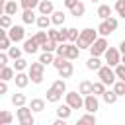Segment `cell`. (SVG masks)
Returning a JSON list of instances; mask_svg holds the SVG:
<instances>
[{"instance_id": "43", "label": "cell", "mask_w": 125, "mask_h": 125, "mask_svg": "<svg viewBox=\"0 0 125 125\" xmlns=\"http://www.w3.org/2000/svg\"><path fill=\"white\" fill-rule=\"evenodd\" d=\"M115 12L119 18H125V0H115Z\"/></svg>"}, {"instance_id": "7", "label": "cell", "mask_w": 125, "mask_h": 125, "mask_svg": "<svg viewBox=\"0 0 125 125\" xmlns=\"http://www.w3.org/2000/svg\"><path fill=\"white\" fill-rule=\"evenodd\" d=\"M82 107L86 109V113H94V115H96V111L100 109V100H98V96H92V94L84 96V98H82Z\"/></svg>"}, {"instance_id": "6", "label": "cell", "mask_w": 125, "mask_h": 125, "mask_svg": "<svg viewBox=\"0 0 125 125\" xmlns=\"http://www.w3.org/2000/svg\"><path fill=\"white\" fill-rule=\"evenodd\" d=\"M109 47V43H107V39L105 37H98L90 47H88V51H90V57H102L104 55V51Z\"/></svg>"}, {"instance_id": "38", "label": "cell", "mask_w": 125, "mask_h": 125, "mask_svg": "<svg viewBox=\"0 0 125 125\" xmlns=\"http://www.w3.org/2000/svg\"><path fill=\"white\" fill-rule=\"evenodd\" d=\"M61 98H62V96H61L59 92H55L53 88H49V90H47V102H51V104H57V102H61Z\"/></svg>"}, {"instance_id": "28", "label": "cell", "mask_w": 125, "mask_h": 125, "mask_svg": "<svg viewBox=\"0 0 125 125\" xmlns=\"http://www.w3.org/2000/svg\"><path fill=\"white\" fill-rule=\"evenodd\" d=\"M27 64H29V62H27L23 57H20V59H16V61H14L12 68H14V72H23V70L27 68Z\"/></svg>"}, {"instance_id": "27", "label": "cell", "mask_w": 125, "mask_h": 125, "mask_svg": "<svg viewBox=\"0 0 125 125\" xmlns=\"http://www.w3.org/2000/svg\"><path fill=\"white\" fill-rule=\"evenodd\" d=\"M21 47H16V45H10L8 47V51H6V55H8V59H12V61H16V59H20L21 57Z\"/></svg>"}, {"instance_id": "46", "label": "cell", "mask_w": 125, "mask_h": 125, "mask_svg": "<svg viewBox=\"0 0 125 125\" xmlns=\"http://www.w3.org/2000/svg\"><path fill=\"white\" fill-rule=\"evenodd\" d=\"M33 41H35V43H37V45L41 47V45H43V43L47 41V33H45V31H37V33L33 35Z\"/></svg>"}, {"instance_id": "18", "label": "cell", "mask_w": 125, "mask_h": 125, "mask_svg": "<svg viewBox=\"0 0 125 125\" xmlns=\"http://www.w3.org/2000/svg\"><path fill=\"white\" fill-rule=\"evenodd\" d=\"M12 80L16 82V86H18V88H25V86L29 84V78H27V74H25V72H16Z\"/></svg>"}, {"instance_id": "52", "label": "cell", "mask_w": 125, "mask_h": 125, "mask_svg": "<svg viewBox=\"0 0 125 125\" xmlns=\"http://www.w3.org/2000/svg\"><path fill=\"white\" fill-rule=\"evenodd\" d=\"M53 125H68V123H66V119H55Z\"/></svg>"}, {"instance_id": "3", "label": "cell", "mask_w": 125, "mask_h": 125, "mask_svg": "<svg viewBox=\"0 0 125 125\" xmlns=\"http://www.w3.org/2000/svg\"><path fill=\"white\" fill-rule=\"evenodd\" d=\"M96 72H98V78H100L98 82H102L104 86H111V84L115 82V74H113V68H109L107 64H105V66L102 64V66H100Z\"/></svg>"}, {"instance_id": "55", "label": "cell", "mask_w": 125, "mask_h": 125, "mask_svg": "<svg viewBox=\"0 0 125 125\" xmlns=\"http://www.w3.org/2000/svg\"><path fill=\"white\" fill-rule=\"evenodd\" d=\"M92 2H100V0H92Z\"/></svg>"}, {"instance_id": "17", "label": "cell", "mask_w": 125, "mask_h": 125, "mask_svg": "<svg viewBox=\"0 0 125 125\" xmlns=\"http://www.w3.org/2000/svg\"><path fill=\"white\" fill-rule=\"evenodd\" d=\"M37 49H39V45L33 41V37H29V39H23V47H21V51H25V53L33 55V53H37Z\"/></svg>"}, {"instance_id": "37", "label": "cell", "mask_w": 125, "mask_h": 125, "mask_svg": "<svg viewBox=\"0 0 125 125\" xmlns=\"http://www.w3.org/2000/svg\"><path fill=\"white\" fill-rule=\"evenodd\" d=\"M12 121H14V115H12L10 111L2 109V111H0V125H10Z\"/></svg>"}, {"instance_id": "51", "label": "cell", "mask_w": 125, "mask_h": 125, "mask_svg": "<svg viewBox=\"0 0 125 125\" xmlns=\"http://www.w3.org/2000/svg\"><path fill=\"white\" fill-rule=\"evenodd\" d=\"M76 2H78V0H62V4H64V6L68 8V10H70V8H72V6L76 4Z\"/></svg>"}, {"instance_id": "26", "label": "cell", "mask_w": 125, "mask_h": 125, "mask_svg": "<svg viewBox=\"0 0 125 125\" xmlns=\"http://www.w3.org/2000/svg\"><path fill=\"white\" fill-rule=\"evenodd\" d=\"M70 14H72L74 18H82V16L86 14V6H84L82 2H76V4L70 8Z\"/></svg>"}, {"instance_id": "21", "label": "cell", "mask_w": 125, "mask_h": 125, "mask_svg": "<svg viewBox=\"0 0 125 125\" xmlns=\"http://www.w3.org/2000/svg\"><path fill=\"white\" fill-rule=\"evenodd\" d=\"M62 33H64L66 43H72V41H76V37H78V29H76V27H62Z\"/></svg>"}, {"instance_id": "49", "label": "cell", "mask_w": 125, "mask_h": 125, "mask_svg": "<svg viewBox=\"0 0 125 125\" xmlns=\"http://www.w3.org/2000/svg\"><path fill=\"white\" fill-rule=\"evenodd\" d=\"M8 61H10V59H8V55L0 51V66H6V64H8Z\"/></svg>"}, {"instance_id": "50", "label": "cell", "mask_w": 125, "mask_h": 125, "mask_svg": "<svg viewBox=\"0 0 125 125\" xmlns=\"http://www.w3.org/2000/svg\"><path fill=\"white\" fill-rule=\"evenodd\" d=\"M4 94H8V82L0 80V96H4Z\"/></svg>"}, {"instance_id": "1", "label": "cell", "mask_w": 125, "mask_h": 125, "mask_svg": "<svg viewBox=\"0 0 125 125\" xmlns=\"http://www.w3.org/2000/svg\"><path fill=\"white\" fill-rule=\"evenodd\" d=\"M98 39V33H96V29H92V27H86V29H82V31H78V37H76V47H78V51H82V49H88L94 41Z\"/></svg>"}, {"instance_id": "12", "label": "cell", "mask_w": 125, "mask_h": 125, "mask_svg": "<svg viewBox=\"0 0 125 125\" xmlns=\"http://www.w3.org/2000/svg\"><path fill=\"white\" fill-rule=\"evenodd\" d=\"M78 57H80L78 47H76L74 43H66V47H64V59H66V61H76Z\"/></svg>"}, {"instance_id": "19", "label": "cell", "mask_w": 125, "mask_h": 125, "mask_svg": "<svg viewBox=\"0 0 125 125\" xmlns=\"http://www.w3.org/2000/svg\"><path fill=\"white\" fill-rule=\"evenodd\" d=\"M111 12H113V10H111V6H107V4H100L96 14H98V18L104 21V20H107V18L111 16Z\"/></svg>"}, {"instance_id": "31", "label": "cell", "mask_w": 125, "mask_h": 125, "mask_svg": "<svg viewBox=\"0 0 125 125\" xmlns=\"http://www.w3.org/2000/svg\"><path fill=\"white\" fill-rule=\"evenodd\" d=\"M51 88H53V90H55V92H59V94H61V96H62V94H64V92H66V82H64V80H62V78H59V80H55V82H53V84H51Z\"/></svg>"}, {"instance_id": "48", "label": "cell", "mask_w": 125, "mask_h": 125, "mask_svg": "<svg viewBox=\"0 0 125 125\" xmlns=\"http://www.w3.org/2000/svg\"><path fill=\"white\" fill-rule=\"evenodd\" d=\"M10 45H12V43H10V39H8V37H2V39H0V51H2V53H4V51H8V47H10Z\"/></svg>"}, {"instance_id": "45", "label": "cell", "mask_w": 125, "mask_h": 125, "mask_svg": "<svg viewBox=\"0 0 125 125\" xmlns=\"http://www.w3.org/2000/svg\"><path fill=\"white\" fill-rule=\"evenodd\" d=\"M96 33H98L100 37H107V35H109L111 31L107 29V25H105V21H102V23L98 25V29H96Z\"/></svg>"}, {"instance_id": "16", "label": "cell", "mask_w": 125, "mask_h": 125, "mask_svg": "<svg viewBox=\"0 0 125 125\" xmlns=\"http://www.w3.org/2000/svg\"><path fill=\"white\" fill-rule=\"evenodd\" d=\"M64 18H66V16H64L62 10H55V12L49 16V20H51L53 25H62V23H64Z\"/></svg>"}, {"instance_id": "41", "label": "cell", "mask_w": 125, "mask_h": 125, "mask_svg": "<svg viewBox=\"0 0 125 125\" xmlns=\"http://www.w3.org/2000/svg\"><path fill=\"white\" fill-rule=\"evenodd\" d=\"M105 21V25H107V29L109 31H115L117 29V25H119V21H117V18H113V16H109L107 20H104Z\"/></svg>"}, {"instance_id": "10", "label": "cell", "mask_w": 125, "mask_h": 125, "mask_svg": "<svg viewBox=\"0 0 125 125\" xmlns=\"http://www.w3.org/2000/svg\"><path fill=\"white\" fill-rule=\"evenodd\" d=\"M45 33H47V39H51V41H53V43H57V45H61V43H66L62 29H51V27H49Z\"/></svg>"}, {"instance_id": "40", "label": "cell", "mask_w": 125, "mask_h": 125, "mask_svg": "<svg viewBox=\"0 0 125 125\" xmlns=\"http://www.w3.org/2000/svg\"><path fill=\"white\" fill-rule=\"evenodd\" d=\"M105 92V86L102 82H92V96H102Z\"/></svg>"}, {"instance_id": "44", "label": "cell", "mask_w": 125, "mask_h": 125, "mask_svg": "<svg viewBox=\"0 0 125 125\" xmlns=\"http://www.w3.org/2000/svg\"><path fill=\"white\" fill-rule=\"evenodd\" d=\"M14 23H12V18L10 16H0V27L6 31V29H10Z\"/></svg>"}, {"instance_id": "9", "label": "cell", "mask_w": 125, "mask_h": 125, "mask_svg": "<svg viewBox=\"0 0 125 125\" xmlns=\"http://www.w3.org/2000/svg\"><path fill=\"white\" fill-rule=\"evenodd\" d=\"M64 98H66V105L70 109H80L82 107V96L78 92H64Z\"/></svg>"}, {"instance_id": "14", "label": "cell", "mask_w": 125, "mask_h": 125, "mask_svg": "<svg viewBox=\"0 0 125 125\" xmlns=\"http://www.w3.org/2000/svg\"><path fill=\"white\" fill-rule=\"evenodd\" d=\"M27 107L31 109V113H41V111L45 109V100H41V98H33V100L29 102Z\"/></svg>"}, {"instance_id": "11", "label": "cell", "mask_w": 125, "mask_h": 125, "mask_svg": "<svg viewBox=\"0 0 125 125\" xmlns=\"http://www.w3.org/2000/svg\"><path fill=\"white\" fill-rule=\"evenodd\" d=\"M37 10H39V16H51L55 12V4L51 0H39Z\"/></svg>"}, {"instance_id": "36", "label": "cell", "mask_w": 125, "mask_h": 125, "mask_svg": "<svg viewBox=\"0 0 125 125\" xmlns=\"http://www.w3.org/2000/svg\"><path fill=\"white\" fill-rule=\"evenodd\" d=\"M18 4H20V8H23V10H35L37 4H39V0H20Z\"/></svg>"}, {"instance_id": "15", "label": "cell", "mask_w": 125, "mask_h": 125, "mask_svg": "<svg viewBox=\"0 0 125 125\" xmlns=\"http://www.w3.org/2000/svg\"><path fill=\"white\" fill-rule=\"evenodd\" d=\"M72 72H74V66H72V62H70V61H66V62L59 68V76H61L62 80H64V78H70V76H72Z\"/></svg>"}, {"instance_id": "32", "label": "cell", "mask_w": 125, "mask_h": 125, "mask_svg": "<svg viewBox=\"0 0 125 125\" xmlns=\"http://www.w3.org/2000/svg\"><path fill=\"white\" fill-rule=\"evenodd\" d=\"M102 100H104V102H105L107 105H113V104H115V102H117L119 98H117V96H115V94H113L111 90H105V92L102 94Z\"/></svg>"}, {"instance_id": "39", "label": "cell", "mask_w": 125, "mask_h": 125, "mask_svg": "<svg viewBox=\"0 0 125 125\" xmlns=\"http://www.w3.org/2000/svg\"><path fill=\"white\" fill-rule=\"evenodd\" d=\"M53 59H55V55H53V53H41V55H39V62H41L43 66L51 64V62H53Z\"/></svg>"}, {"instance_id": "13", "label": "cell", "mask_w": 125, "mask_h": 125, "mask_svg": "<svg viewBox=\"0 0 125 125\" xmlns=\"http://www.w3.org/2000/svg\"><path fill=\"white\" fill-rule=\"evenodd\" d=\"M18 10H20V4L16 2V0H6V4H4V16H16L18 14Z\"/></svg>"}, {"instance_id": "42", "label": "cell", "mask_w": 125, "mask_h": 125, "mask_svg": "<svg viewBox=\"0 0 125 125\" xmlns=\"http://www.w3.org/2000/svg\"><path fill=\"white\" fill-rule=\"evenodd\" d=\"M41 49H43V53H55V49H57V43H53L51 39H47V41L41 45Z\"/></svg>"}, {"instance_id": "29", "label": "cell", "mask_w": 125, "mask_h": 125, "mask_svg": "<svg viewBox=\"0 0 125 125\" xmlns=\"http://www.w3.org/2000/svg\"><path fill=\"white\" fill-rule=\"evenodd\" d=\"M111 86H113V90H111V92H113V94H115L117 98L125 96V82H123V80H115V82H113Z\"/></svg>"}, {"instance_id": "8", "label": "cell", "mask_w": 125, "mask_h": 125, "mask_svg": "<svg viewBox=\"0 0 125 125\" xmlns=\"http://www.w3.org/2000/svg\"><path fill=\"white\" fill-rule=\"evenodd\" d=\"M104 57H105V62H107L109 68H113V66H117L121 62V55H119V51L115 47H107L104 51Z\"/></svg>"}, {"instance_id": "56", "label": "cell", "mask_w": 125, "mask_h": 125, "mask_svg": "<svg viewBox=\"0 0 125 125\" xmlns=\"http://www.w3.org/2000/svg\"><path fill=\"white\" fill-rule=\"evenodd\" d=\"M76 125H80V123H76Z\"/></svg>"}, {"instance_id": "54", "label": "cell", "mask_w": 125, "mask_h": 125, "mask_svg": "<svg viewBox=\"0 0 125 125\" xmlns=\"http://www.w3.org/2000/svg\"><path fill=\"white\" fill-rule=\"evenodd\" d=\"M2 37H6V31H4L2 27H0V39H2Z\"/></svg>"}, {"instance_id": "22", "label": "cell", "mask_w": 125, "mask_h": 125, "mask_svg": "<svg viewBox=\"0 0 125 125\" xmlns=\"http://www.w3.org/2000/svg\"><path fill=\"white\" fill-rule=\"evenodd\" d=\"M76 92H78L82 98L88 96V94H92V82H90V80H82V82L78 84V90H76Z\"/></svg>"}, {"instance_id": "33", "label": "cell", "mask_w": 125, "mask_h": 125, "mask_svg": "<svg viewBox=\"0 0 125 125\" xmlns=\"http://www.w3.org/2000/svg\"><path fill=\"white\" fill-rule=\"evenodd\" d=\"M78 123H80V125H96L98 121H96V115H94V113H84V115L78 119Z\"/></svg>"}, {"instance_id": "2", "label": "cell", "mask_w": 125, "mask_h": 125, "mask_svg": "<svg viewBox=\"0 0 125 125\" xmlns=\"http://www.w3.org/2000/svg\"><path fill=\"white\" fill-rule=\"evenodd\" d=\"M27 78H29V82H33V84H41L43 78H45V66H43L39 61L27 64Z\"/></svg>"}, {"instance_id": "20", "label": "cell", "mask_w": 125, "mask_h": 125, "mask_svg": "<svg viewBox=\"0 0 125 125\" xmlns=\"http://www.w3.org/2000/svg\"><path fill=\"white\" fill-rule=\"evenodd\" d=\"M14 74H16V72H14V68H12V66H8V64H6V66H0V80H2V82L12 80V78H14Z\"/></svg>"}, {"instance_id": "24", "label": "cell", "mask_w": 125, "mask_h": 125, "mask_svg": "<svg viewBox=\"0 0 125 125\" xmlns=\"http://www.w3.org/2000/svg\"><path fill=\"white\" fill-rule=\"evenodd\" d=\"M35 23H37V27H39L41 31H45V29L51 27V20H49V16H37V18H35Z\"/></svg>"}, {"instance_id": "25", "label": "cell", "mask_w": 125, "mask_h": 125, "mask_svg": "<svg viewBox=\"0 0 125 125\" xmlns=\"http://www.w3.org/2000/svg\"><path fill=\"white\" fill-rule=\"evenodd\" d=\"M55 111H57V119H68L70 113H72V109H70L66 104H64V105H59Z\"/></svg>"}, {"instance_id": "47", "label": "cell", "mask_w": 125, "mask_h": 125, "mask_svg": "<svg viewBox=\"0 0 125 125\" xmlns=\"http://www.w3.org/2000/svg\"><path fill=\"white\" fill-rule=\"evenodd\" d=\"M64 62H66V59H62V57H55V59H53V62H51V64H53V66H55V68H57V70H59V68H61V66H62V64H64Z\"/></svg>"}, {"instance_id": "35", "label": "cell", "mask_w": 125, "mask_h": 125, "mask_svg": "<svg viewBox=\"0 0 125 125\" xmlns=\"http://www.w3.org/2000/svg\"><path fill=\"white\" fill-rule=\"evenodd\" d=\"M113 74H115V80H123L125 82V64L119 62L117 66H113Z\"/></svg>"}, {"instance_id": "4", "label": "cell", "mask_w": 125, "mask_h": 125, "mask_svg": "<svg viewBox=\"0 0 125 125\" xmlns=\"http://www.w3.org/2000/svg\"><path fill=\"white\" fill-rule=\"evenodd\" d=\"M16 117L20 121V125H35V119H33V113L27 105H21L16 109Z\"/></svg>"}, {"instance_id": "34", "label": "cell", "mask_w": 125, "mask_h": 125, "mask_svg": "<svg viewBox=\"0 0 125 125\" xmlns=\"http://www.w3.org/2000/svg\"><path fill=\"white\" fill-rule=\"evenodd\" d=\"M21 21L23 23H35V10H23Z\"/></svg>"}, {"instance_id": "30", "label": "cell", "mask_w": 125, "mask_h": 125, "mask_svg": "<svg viewBox=\"0 0 125 125\" xmlns=\"http://www.w3.org/2000/svg\"><path fill=\"white\" fill-rule=\"evenodd\" d=\"M100 66H102L100 57H90V59L86 61V68H88V70H98Z\"/></svg>"}, {"instance_id": "23", "label": "cell", "mask_w": 125, "mask_h": 125, "mask_svg": "<svg viewBox=\"0 0 125 125\" xmlns=\"http://www.w3.org/2000/svg\"><path fill=\"white\" fill-rule=\"evenodd\" d=\"M12 105H16V107H21V105H25L27 104V98H25V94H21V92H18V94H12Z\"/></svg>"}, {"instance_id": "53", "label": "cell", "mask_w": 125, "mask_h": 125, "mask_svg": "<svg viewBox=\"0 0 125 125\" xmlns=\"http://www.w3.org/2000/svg\"><path fill=\"white\" fill-rule=\"evenodd\" d=\"M4 4H6V0H0V16H4Z\"/></svg>"}, {"instance_id": "5", "label": "cell", "mask_w": 125, "mask_h": 125, "mask_svg": "<svg viewBox=\"0 0 125 125\" xmlns=\"http://www.w3.org/2000/svg\"><path fill=\"white\" fill-rule=\"evenodd\" d=\"M6 37L10 39L12 45L23 41V39H25V29H23V25H12V27L6 31Z\"/></svg>"}]
</instances>
